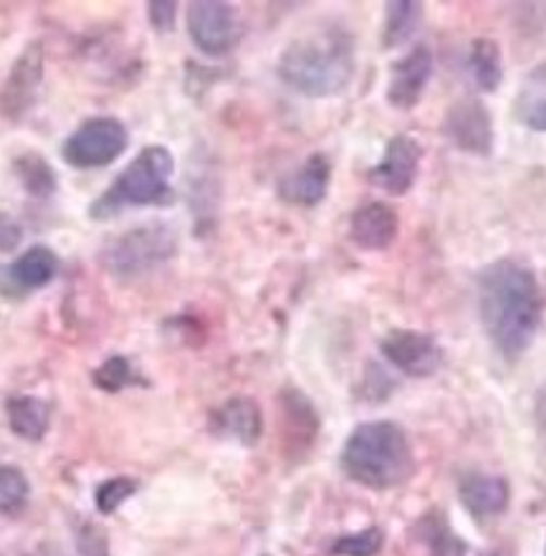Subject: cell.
Wrapping results in <instances>:
<instances>
[{
	"instance_id": "cell-1",
	"label": "cell",
	"mask_w": 546,
	"mask_h": 556,
	"mask_svg": "<svg viewBox=\"0 0 546 556\" xmlns=\"http://www.w3.org/2000/svg\"><path fill=\"white\" fill-rule=\"evenodd\" d=\"M483 329L506 359H519L532 346L544 314V293L532 268L501 258L479 274Z\"/></svg>"
},
{
	"instance_id": "cell-2",
	"label": "cell",
	"mask_w": 546,
	"mask_h": 556,
	"mask_svg": "<svg viewBox=\"0 0 546 556\" xmlns=\"http://www.w3.org/2000/svg\"><path fill=\"white\" fill-rule=\"evenodd\" d=\"M355 38L350 30L329 26L291 41L283 49L276 72L296 94L321 99L342 94L355 79Z\"/></svg>"
},
{
	"instance_id": "cell-3",
	"label": "cell",
	"mask_w": 546,
	"mask_h": 556,
	"mask_svg": "<svg viewBox=\"0 0 546 556\" xmlns=\"http://www.w3.org/2000/svg\"><path fill=\"white\" fill-rule=\"evenodd\" d=\"M342 470L365 489H397L415 473V455L407 432L388 420L357 425L344 443Z\"/></svg>"
},
{
	"instance_id": "cell-4",
	"label": "cell",
	"mask_w": 546,
	"mask_h": 556,
	"mask_svg": "<svg viewBox=\"0 0 546 556\" xmlns=\"http://www.w3.org/2000/svg\"><path fill=\"white\" fill-rule=\"evenodd\" d=\"M173 152L163 144H150L122 169L99 200L89 207L91 220H110L125 207H148L173 203Z\"/></svg>"
},
{
	"instance_id": "cell-5",
	"label": "cell",
	"mask_w": 546,
	"mask_h": 556,
	"mask_svg": "<svg viewBox=\"0 0 546 556\" xmlns=\"http://www.w3.org/2000/svg\"><path fill=\"white\" fill-rule=\"evenodd\" d=\"M178 253V236L167 223L152 220L114 238L102 249V264L114 276H144Z\"/></svg>"
},
{
	"instance_id": "cell-6",
	"label": "cell",
	"mask_w": 546,
	"mask_h": 556,
	"mask_svg": "<svg viewBox=\"0 0 546 556\" xmlns=\"http://www.w3.org/2000/svg\"><path fill=\"white\" fill-rule=\"evenodd\" d=\"M129 144V132L119 119L94 117L76 129L61 147V157L76 169L106 167L122 157Z\"/></svg>"
},
{
	"instance_id": "cell-7",
	"label": "cell",
	"mask_w": 546,
	"mask_h": 556,
	"mask_svg": "<svg viewBox=\"0 0 546 556\" xmlns=\"http://www.w3.org/2000/svg\"><path fill=\"white\" fill-rule=\"evenodd\" d=\"M188 34L205 56H226L241 38L236 5L220 0H195L188 5Z\"/></svg>"
},
{
	"instance_id": "cell-8",
	"label": "cell",
	"mask_w": 546,
	"mask_h": 556,
	"mask_svg": "<svg viewBox=\"0 0 546 556\" xmlns=\"http://www.w3.org/2000/svg\"><path fill=\"white\" fill-rule=\"evenodd\" d=\"M384 359L407 377H430L443 367V350L435 337L415 329H392L380 342Z\"/></svg>"
},
{
	"instance_id": "cell-9",
	"label": "cell",
	"mask_w": 546,
	"mask_h": 556,
	"mask_svg": "<svg viewBox=\"0 0 546 556\" xmlns=\"http://www.w3.org/2000/svg\"><path fill=\"white\" fill-rule=\"evenodd\" d=\"M422 162V147L418 139L397 135L384 147L382 160L369 169V182L390 195H405L418 180Z\"/></svg>"
},
{
	"instance_id": "cell-10",
	"label": "cell",
	"mask_w": 546,
	"mask_h": 556,
	"mask_svg": "<svg viewBox=\"0 0 546 556\" xmlns=\"http://www.w3.org/2000/svg\"><path fill=\"white\" fill-rule=\"evenodd\" d=\"M443 135L458 150L486 157L494 150V119L479 99H460L443 119Z\"/></svg>"
},
{
	"instance_id": "cell-11",
	"label": "cell",
	"mask_w": 546,
	"mask_h": 556,
	"mask_svg": "<svg viewBox=\"0 0 546 556\" xmlns=\"http://www.w3.org/2000/svg\"><path fill=\"white\" fill-rule=\"evenodd\" d=\"M433 76V53L428 46H415L390 68L388 102L395 110H412L426 94V87Z\"/></svg>"
},
{
	"instance_id": "cell-12",
	"label": "cell",
	"mask_w": 546,
	"mask_h": 556,
	"mask_svg": "<svg viewBox=\"0 0 546 556\" xmlns=\"http://www.w3.org/2000/svg\"><path fill=\"white\" fill-rule=\"evenodd\" d=\"M399 233V218L395 207L388 203H367L357 207L350 220V238L363 251H384L395 243Z\"/></svg>"
},
{
	"instance_id": "cell-13",
	"label": "cell",
	"mask_w": 546,
	"mask_h": 556,
	"mask_svg": "<svg viewBox=\"0 0 546 556\" xmlns=\"http://www.w3.org/2000/svg\"><path fill=\"white\" fill-rule=\"evenodd\" d=\"M329 177H332V165L325 154H312L302 167L289 173L279 182V195L291 205L314 207L325 200L329 190Z\"/></svg>"
},
{
	"instance_id": "cell-14",
	"label": "cell",
	"mask_w": 546,
	"mask_h": 556,
	"mask_svg": "<svg viewBox=\"0 0 546 556\" xmlns=\"http://www.w3.org/2000/svg\"><path fill=\"white\" fill-rule=\"evenodd\" d=\"M460 501L475 519H491L509 508V483L501 476L491 473H468L458 485Z\"/></svg>"
},
{
	"instance_id": "cell-15",
	"label": "cell",
	"mask_w": 546,
	"mask_h": 556,
	"mask_svg": "<svg viewBox=\"0 0 546 556\" xmlns=\"http://www.w3.org/2000/svg\"><path fill=\"white\" fill-rule=\"evenodd\" d=\"M59 271L56 253L46 245H34L26 253H21L11 266L0 268V276L5 278L13 291H34L49 286Z\"/></svg>"
},
{
	"instance_id": "cell-16",
	"label": "cell",
	"mask_w": 546,
	"mask_h": 556,
	"mask_svg": "<svg viewBox=\"0 0 546 556\" xmlns=\"http://www.w3.org/2000/svg\"><path fill=\"white\" fill-rule=\"evenodd\" d=\"M215 432L218 435L233 438L243 445L258 443L261 430H264V420H261L258 405L249 397H236L220 407L213 417Z\"/></svg>"
},
{
	"instance_id": "cell-17",
	"label": "cell",
	"mask_w": 546,
	"mask_h": 556,
	"mask_svg": "<svg viewBox=\"0 0 546 556\" xmlns=\"http://www.w3.org/2000/svg\"><path fill=\"white\" fill-rule=\"evenodd\" d=\"M43 76V53H41V43H30L23 56L15 61L11 79H8L5 87V97H8V110L11 112H21L26 110L30 97L38 87Z\"/></svg>"
},
{
	"instance_id": "cell-18",
	"label": "cell",
	"mask_w": 546,
	"mask_h": 556,
	"mask_svg": "<svg viewBox=\"0 0 546 556\" xmlns=\"http://www.w3.org/2000/svg\"><path fill=\"white\" fill-rule=\"evenodd\" d=\"M5 413L11 430L23 440H41L49 430L51 410L43 400L28 395L11 397L5 403Z\"/></svg>"
},
{
	"instance_id": "cell-19",
	"label": "cell",
	"mask_w": 546,
	"mask_h": 556,
	"mask_svg": "<svg viewBox=\"0 0 546 556\" xmlns=\"http://www.w3.org/2000/svg\"><path fill=\"white\" fill-rule=\"evenodd\" d=\"M281 407H283V420H287V440L289 443H299V451L312 445L314 435L319 430L317 413L309 400H306L302 392H283L281 395Z\"/></svg>"
},
{
	"instance_id": "cell-20",
	"label": "cell",
	"mask_w": 546,
	"mask_h": 556,
	"mask_svg": "<svg viewBox=\"0 0 546 556\" xmlns=\"http://www.w3.org/2000/svg\"><path fill=\"white\" fill-rule=\"evenodd\" d=\"M468 68H471L475 87L483 91H496L504 81V59L501 49L494 38H475L468 53Z\"/></svg>"
},
{
	"instance_id": "cell-21",
	"label": "cell",
	"mask_w": 546,
	"mask_h": 556,
	"mask_svg": "<svg viewBox=\"0 0 546 556\" xmlns=\"http://www.w3.org/2000/svg\"><path fill=\"white\" fill-rule=\"evenodd\" d=\"M422 21V5L412 3V0H395V3L384 5V30L382 43L388 49L403 46L415 36Z\"/></svg>"
},
{
	"instance_id": "cell-22",
	"label": "cell",
	"mask_w": 546,
	"mask_h": 556,
	"mask_svg": "<svg viewBox=\"0 0 546 556\" xmlns=\"http://www.w3.org/2000/svg\"><path fill=\"white\" fill-rule=\"evenodd\" d=\"M13 169H15V175H18V180L23 188H26L28 195L49 198L56 192V185H59L56 173H53L51 165L41 157V154H36V152L21 154V157L13 162Z\"/></svg>"
},
{
	"instance_id": "cell-23",
	"label": "cell",
	"mask_w": 546,
	"mask_h": 556,
	"mask_svg": "<svg viewBox=\"0 0 546 556\" xmlns=\"http://www.w3.org/2000/svg\"><path fill=\"white\" fill-rule=\"evenodd\" d=\"M30 485L21 468L0 466V516H18L28 504Z\"/></svg>"
},
{
	"instance_id": "cell-24",
	"label": "cell",
	"mask_w": 546,
	"mask_h": 556,
	"mask_svg": "<svg viewBox=\"0 0 546 556\" xmlns=\"http://www.w3.org/2000/svg\"><path fill=\"white\" fill-rule=\"evenodd\" d=\"M137 485L135 478L129 476H117V478H110V481H104L99 485L97 493H94V501H97V508L102 511L104 516H110L117 511V508L129 501L137 493Z\"/></svg>"
},
{
	"instance_id": "cell-25",
	"label": "cell",
	"mask_w": 546,
	"mask_h": 556,
	"mask_svg": "<svg viewBox=\"0 0 546 556\" xmlns=\"http://www.w3.org/2000/svg\"><path fill=\"white\" fill-rule=\"evenodd\" d=\"M137 380L140 377L135 375L132 365L125 357H117V354L106 359L102 367L94 369V384L104 392H119L129 388V384H135Z\"/></svg>"
},
{
	"instance_id": "cell-26",
	"label": "cell",
	"mask_w": 546,
	"mask_h": 556,
	"mask_svg": "<svg viewBox=\"0 0 546 556\" xmlns=\"http://www.w3.org/2000/svg\"><path fill=\"white\" fill-rule=\"evenodd\" d=\"M517 117L534 132H546V91L534 81L532 89L521 91L517 102Z\"/></svg>"
},
{
	"instance_id": "cell-27",
	"label": "cell",
	"mask_w": 546,
	"mask_h": 556,
	"mask_svg": "<svg viewBox=\"0 0 546 556\" xmlns=\"http://www.w3.org/2000/svg\"><path fill=\"white\" fill-rule=\"evenodd\" d=\"M382 544H384L382 529L372 527V529L357 531V534L340 536L334 542L332 552L340 556H377L382 552Z\"/></svg>"
},
{
	"instance_id": "cell-28",
	"label": "cell",
	"mask_w": 546,
	"mask_h": 556,
	"mask_svg": "<svg viewBox=\"0 0 546 556\" xmlns=\"http://www.w3.org/2000/svg\"><path fill=\"white\" fill-rule=\"evenodd\" d=\"M428 523V539L430 552L433 556H464L466 554V544L453 534V531L445 527L443 521L437 519H426Z\"/></svg>"
},
{
	"instance_id": "cell-29",
	"label": "cell",
	"mask_w": 546,
	"mask_h": 556,
	"mask_svg": "<svg viewBox=\"0 0 546 556\" xmlns=\"http://www.w3.org/2000/svg\"><path fill=\"white\" fill-rule=\"evenodd\" d=\"M76 554L79 556H112L106 531L89 521L79 523V529H76Z\"/></svg>"
},
{
	"instance_id": "cell-30",
	"label": "cell",
	"mask_w": 546,
	"mask_h": 556,
	"mask_svg": "<svg viewBox=\"0 0 546 556\" xmlns=\"http://www.w3.org/2000/svg\"><path fill=\"white\" fill-rule=\"evenodd\" d=\"M148 8L152 28L160 30V34H170L175 28V21H178V3H170V0H152Z\"/></svg>"
},
{
	"instance_id": "cell-31",
	"label": "cell",
	"mask_w": 546,
	"mask_h": 556,
	"mask_svg": "<svg viewBox=\"0 0 546 556\" xmlns=\"http://www.w3.org/2000/svg\"><path fill=\"white\" fill-rule=\"evenodd\" d=\"M23 241V228L21 223L11 218L8 213H0V253H11Z\"/></svg>"
},
{
	"instance_id": "cell-32",
	"label": "cell",
	"mask_w": 546,
	"mask_h": 556,
	"mask_svg": "<svg viewBox=\"0 0 546 556\" xmlns=\"http://www.w3.org/2000/svg\"><path fill=\"white\" fill-rule=\"evenodd\" d=\"M544 556H546V552H544Z\"/></svg>"
}]
</instances>
